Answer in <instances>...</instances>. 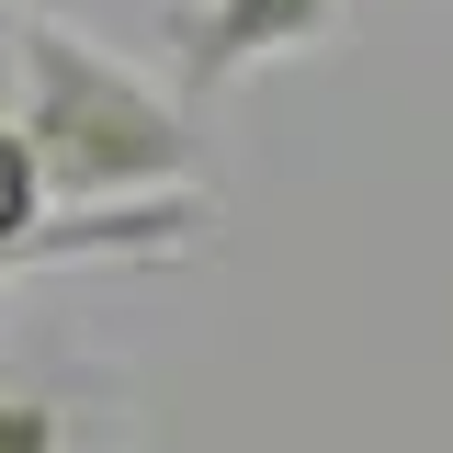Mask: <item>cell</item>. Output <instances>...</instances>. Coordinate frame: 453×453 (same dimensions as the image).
<instances>
[{
  "instance_id": "1",
  "label": "cell",
  "mask_w": 453,
  "mask_h": 453,
  "mask_svg": "<svg viewBox=\"0 0 453 453\" xmlns=\"http://www.w3.org/2000/svg\"><path fill=\"white\" fill-rule=\"evenodd\" d=\"M12 125H23V148H35L57 204H125V193H181L193 181V113H181V91H159L91 23H57V12H23Z\"/></svg>"
},
{
  "instance_id": "2",
  "label": "cell",
  "mask_w": 453,
  "mask_h": 453,
  "mask_svg": "<svg viewBox=\"0 0 453 453\" xmlns=\"http://www.w3.org/2000/svg\"><path fill=\"white\" fill-rule=\"evenodd\" d=\"M204 226H216V204L193 181L181 193H125V204H57V226L35 250H0V283L80 273V261H181V250H204Z\"/></svg>"
},
{
  "instance_id": "3",
  "label": "cell",
  "mask_w": 453,
  "mask_h": 453,
  "mask_svg": "<svg viewBox=\"0 0 453 453\" xmlns=\"http://www.w3.org/2000/svg\"><path fill=\"white\" fill-rule=\"evenodd\" d=\"M329 23H340V0H193V12L170 23V46H181V91H193V103H204V91H238L250 68L306 57Z\"/></svg>"
},
{
  "instance_id": "4",
  "label": "cell",
  "mask_w": 453,
  "mask_h": 453,
  "mask_svg": "<svg viewBox=\"0 0 453 453\" xmlns=\"http://www.w3.org/2000/svg\"><path fill=\"white\" fill-rule=\"evenodd\" d=\"M46 226H57V193L35 170V148H23V125H0V250H35Z\"/></svg>"
},
{
  "instance_id": "5",
  "label": "cell",
  "mask_w": 453,
  "mask_h": 453,
  "mask_svg": "<svg viewBox=\"0 0 453 453\" xmlns=\"http://www.w3.org/2000/svg\"><path fill=\"white\" fill-rule=\"evenodd\" d=\"M0 453H68V408L46 386H0Z\"/></svg>"
},
{
  "instance_id": "6",
  "label": "cell",
  "mask_w": 453,
  "mask_h": 453,
  "mask_svg": "<svg viewBox=\"0 0 453 453\" xmlns=\"http://www.w3.org/2000/svg\"><path fill=\"white\" fill-rule=\"evenodd\" d=\"M12 68H23V0H0V125H12Z\"/></svg>"
}]
</instances>
